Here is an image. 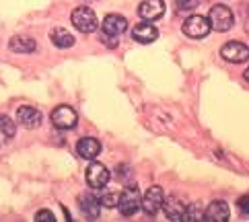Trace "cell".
Masks as SVG:
<instances>
[{"label":"cell","mask_w":249,"mask_h":222,"mask_svg":"<svg viewBox=\"0 0 249 222\" xmlns=\"http://www.w3.org/2000/svg\"><path fill=\"white\" fill-rule=\"evenodd\" d=\"M208 23H210V29H214V31H220V33L229 31L235 25V15L229 6L214 4L208 11Z\"/></svg>","instance_id":"1"},{"label":"cell","mask_w":249,"mask_h":222,"mask_svg":"<svg viewBox=\"0 0 249 222\" xmlns=\"http://www.w3.org/2000/svg\"><path fill=\"white\" fill-rule=\"evenodd\" d=\"M70 21H72L74 29L81 31V33H93V31H97V27H99L97 15H95L89 6H78V8H74L72 15H70Z\"/></svg>","instance_id":"2"},{"label":"cell","mask_w":249,"mask_h":222,"mask_svg":"<svg viewBox=\"0 0 249 222\" xmlns=\"http://www.w3.org/2000/svg\"><path fill=\"white\" fill-rule=\"evenodd\" d=\"M140 193H138V188L136 185H128L126 189L120 193L118 198V210L122 216H134L136 212L140 210Z\"/></svg>","instance_id":"3"},{"label":"cell","mask_w":249,"mask_h":222,"mask_svg":"<svg viewBox=\"0 0 249 222\" xmlns=\"http://www.w3.org/2000/svg\"><path fill=\"white\" fill-rule=\"evenodd\" d=\"M163 202H165V193L161 185H150L146 189L144 198L140 202V208L146 212L148 216H157L159 212L163 210Z\"/></svg>","instance_id":"4"},{"label":"cell","mask_w":249,"mask_h":222,"mask_svg":"<svg viewBox=\"0 0 249 222\" xmlns=\"http://www.w3.org/2000/svg\"><path fill=\"white\" fill-rule=\"evenodd\" d=\"M183 33L188 35L190 39H204L210 33V23L206 17L202 15H192L185 19L183 23Z\"/></svg>","instance_id":"5"},{"label":"cell","mask_w":249,"mask_h":222,"mask_svg":"<svg viewBox=\"0 0 249 222\" xmlns=\"http://www.w3.org/2000/svg\"><path fill=\"white\" fill-rule=\"evenodd\" d=\"M50 120L54 123V128H58V130H72L78 123V115L72 107H68V105H60V107L52 111Z\"/></svg>","instance_id":"6"},{"label":"cell","mask_w":249,"mask_h":222,"mask_svg":"<svg viewBox=\"0 0 249 222\" xmlns=\"http://www.w3.org/2000/svg\"><path fill=\"white\" fill-rule=\"evenodd\" d=\"M109 171L107 167H103L101 163H91L87 167V173H85V179H87V185L93 189H103L105 185L109 183Z\"/></svg>","instance_id":"7"},{"label":"cell","mask_w":249,"mask_h":222,"mask_svg":"<svg viewBox=\"0 0 249 222\" xmlns=\"http://www.w3.org/2000/svg\"><path fill=\"white\" fill-rule=\"evenodd\" d=\"M220 56L231 64H243L249 60V48L241 41H229L220 48Z\"/></svg>","instance_id":"8"},{"label":"cell","mask_w":249,"mask_h":222,"mask_svg":"<svg viewBox=\"0 0 249 222\" xmlns=\"http://www.w3.org/2000/svg\"><path fill=\"white\" fill-rule=\"evenodd\" d=\"M165 11H167L165 0H142L140 6H138V15L148 23L159 21L165 15Z\"/></svg>","instance_id":"9"},{"label":"cell","mask_w":249,"mask_h":222,"mask_svg":"<svg viewBox=\"0 0 249 222\" xmlns=\"http://www.w3.org/2000/svg\"><path fill=\"white\" fill-rule=\"evenodd\" d=\"M128 29V19L124 15H115L109 13L101 23V31L105 35H111V37H120V35Z\"/></svg>","instance_id":"10"},{"label":"cell","mask_w":249,"mask_h":222,"mask_svg":"<svg viewBox=\"0 0 249 222\" xmlns=\"http://www.w3.org/2000/svg\"><path fill=\"white\" fill-rule=\"evenodd\" d=\"M41 111L31 107V105H23V107L17 109V123H21L23 128L27 130H35L41 126Z\"/></svg>","instance_id":"11"},{"label":"cell","mask_w":249,"mask_h":222,"mask_svg":"<svg viewBox=\"0 0 249 222\" xmlns=\"http://www.w3.org/2000/svg\"><path fill=\"white\" fill-rule=\"evenodd\" d=\"M229 218H231L229 204L222 202V200L210 202V206L204 210V220H210V222H227Z\"/></svg>","instance_id":"12"},{"label":"cell","mask_w":249,"mask_h":222,"mask_svg":"<svg viewBox=\"0 0 249 222\" xmlns=\"http://www.w3.org/2000/svg\"><path fill=\"white\" fill-rule=\"evenodd\" d=\"M76 153L81 158H85V161H95V158L101 154V144H99V140H95V138H81L76 142Z\"/></svg>","instance_id":"13"},{"label":"cell","mask_w":249,"mask_h":222,"mask_svg":"<svg viewBox=\"0 0 249 222\" xmlns=\"http://www.w3.org/2000/svg\"><path fill=\"white\" fill-rule=\"evenodd\" d=\"M159 37V31L153 23H138L134 25V29H132V39L138 41V43H153L155 39Z\"/></svg>","instance_id":"14"},{"label":"cell","mask_w":249,"mask_h":222,"mask_svg":"<svg viewBox=\"0 0 249 222\" xmlns=\"http://www.w3.org/2000/svg\"><path fill=\"white\" fill-rule=\"evenodd\" d=\"M78 206H81V212L87 216V220H97L101 212V202L99 198H95L91 193H85L78 198Z\"/></svg>","instance_id":"15"},{"label":"cell","mask_w":249,"mask_h":222,"mask_svg":"<svg viewBox=\"0 0 249 222\" xmlns=\"http://www.w3.org/2000/svg\"><path fill=\"white\" fill-rule=\"evenodd\" d=\"M163 210H165V216L169 220H181L183 218V212H185V204L177 198V195H169V198H165L163 202Z\"/></svg>","instance_id":"16"},{"label":"cell","mask_w":249,"mask_h":222,"mask_svg":"<svg viewBox=\"0 0 249 222\" xmlns=\"http://www.w3.org/2000/svg\"><path fill=\"white\" fill-rule=\"evenodd\" d=\"M8 48H11L13 54H33L37 50V41L31 37H23V35H17L8 41Z\"/></svg>","instance_id":"17"},{"label":"cell","mask_w":249,"mask_h":222,"mask_svg":"<svg viewBox=\"0 0 249 222\" xmlns=\"http://www.w3.org/2000/svg\"><path fill=\"white\" fill-rule=\"evenodd\" d=\"M50 39L60 50H66V48H72L74 46V35L70 33L68 29H64V27H56L54 31L50 33Z\"/></svg>","instance_id":"18"},{"label":"cell","mask_w":249,"mask_h":222,"mask_svg":"<svg viewBox=\"0 0 249 222\" xmlns=\"http://www.w3.org/2000/svg\"><path fill=\"white\" fill-rule=\"evenodd\" d=\"M17 132V123L8 115H0V136H4L6 140H11Z\"/></svg>","instance_id":"19"},{"label":"cell","mask_w":249,"mask_h":222,"mask_svg":"<svg viewBox=\"0 0 249 222\" xmlns=\"http://www.w3.org/2000/svg\"><path fill=\"white\" fill-rule=\"evenodd\" d=\"M183 222H196V220H204V212L200 208V204H190L185 206V212H183Z\"/></svg>","instance_id":"20"},{"label":"cell","mask_w":249,"mask_h":222,"mask_svg":"<svg viewBox=\"0 0 249 222\" xmlns=\"http://www.w3.org/2000/svg\"><path fill=\"white\" fill-rule=\"evenodd\" d=\"M118 193H101L99 195V202H101V208H115L118 206Z\"/></svg>","instance_id":"21"},{"label":"cell","mask_w":249,"mask_h":222,"mask_svg":"<svg viewBox=\"0 0 249 222\" xmlns=\"http://www.w3.org/2000/svg\"><path fill=\"white\" fill-rule=\"evenodd\" d=\"M200 2H202V0H175V6H177V11L188 13V11H194V8H198Z\"/></svg>","instance_id":"22"},{"label":"cell","mask_w":249,"mask_h":222,"mask_svg":"<svg viewBox=\"0 0 249 222\" xmlns=\"http://www.w3.org/2000/svg\"><path fill=\"white\" fill-rule=\"evenodd\" d=\"M237 208H239V212H241L243 216L249 218V195H241V198H239Z\"/></svg>","instance_id":"23"},{"label":"cell","mask_w":249,"mask_h":222,"mask_svg":"<svg viewBox=\"0 0 249 222\" xmlns=\"http://www.w3.org/2000/svg\"><path fill=\"white\" fill-rule=\"evenodd\" d=\"M54 214H52L50 210H39L37 214H35V222H54Z\"/></svg>","instance_id":"24"},{"label":"cell","mask_w":249,"mask_h":222,"mask_svg":"<svg viewBox=\"0 0 249 222\" xmlns=\"http://www.w3.org/2000/svg\"><path fill=\"white\" fill-rule=\"evenodd\" d=\"M101 41L105 43V46H109V48H118V37H111V35L101 33Z\"/></svg>","instance_id":"25"},{"label":"cell","mask_w":249,"mask_h":222,"mask_svg":"<svg viewBox=\"0 0 249 222\" xmlns=\"http://www.w3.org/2000/svg\"><path fill=\"white\" fill-rule=\"evenodd\" d=\"M243 78H245V81L249 83V68H247V70H245V72H243Z\"/></svg>","instance_id":"26"}]
</instances>
